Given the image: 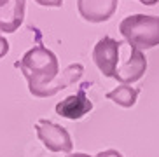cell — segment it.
<instances>
[{"mask_svg": "<svg viewBox=\"0 0 159 157\" xmlns=\"http://www.w3.org/2000/svg\"><path fill=\"white\" fill-rule=\"evenodd\" d=\"M96 157H122V154L119 152V150H114V148H110V150H103V152L96 154Z\"/></svg>", "mask_w": 159, "mask_h": 157, "instance_id": "obj_12", "label": "cell"}, {"mask_svg": "<svg viewBox=\"0 0 159 157\" xmlns=\"http://www.w3.org/2000/svg\"><path fill=\"white\" fill-rule=\"evenodd\" d=\"M7 52H9V42H7L4 37H2V35H0V60H2Z\"/></svg>", "mask_w": 159, "mask_h": 157, "instance_id": "obj_13", "label": "cell"}, {"mask_svg": "<svg viewBox=\"0 0 159 157\" xmlns=\"http://www.w3.org/2000/svg\"><path fill=\"white\" fill-rule=\"evenodd\" d=\"M88 84H84V87ZM84 87L80 89L79 92L75 94H70L66 96L65 100H61L60 103L56 105V114L60 117H65V119H70V120H79L89 114L93 110V101L86 96Z\"/></svg>", "mask_w": 159, "mask_h": 157, "instance_id": "obj_8", "label": "cell"}, {"mask_svg": "<svg viewBox=\"0 0 159 157\" xmlns=\"http://www.w3.org/2000/svg\"><path fill=\"white\" fill-rule=\"evenodd\" d=\"M82 75H84V66L80 65V63H72V65H68L63 72H60L51 82L44 84L40 87L32 89L30 92L37 98L54 96L58 91L68 87V86H72V84H75V82H79L80 78H82Z\"/></svg>", "mask_w": 159, "mask_h": 157, "instance_id": "obj_5", "label": "cell"}, {"mask_svg": "<svg viewBox=\"0 0 159 157\" xmlns=\"http://www.w3.org/2000/svg\"><path fill=\"white\" fill-rule=\"evenodd\" d=\"M140 4H143V5H156L159 2V0H138Z\"/></svg>", "mask_w": 159, "mask_h": 157, "instance_id": "obj_14", "label": "cell"}, {"mask_svg": "<svg viewBox=\"0 0 159 157\" xmlns=\"http://www.w3.org/2000/svg\"><path fill=\"white\" fill-rule=\"evenodd\" d=\"M124 42H119L112 37H103L96 42L93 49V61L102 72L103 77H116L117 63H119V52Z\"/></svg>", "mask_w": 159, "mask_h": 157, "instance_id": "obj_4", "label": "cell"}, {"mask_svg": "<svg viewBox=\"0 0 159 157\" xmlns=\"http://www.w3.org/2000/svg\"><path fill=\"white\" fill-rule=\"evenodd\" d=\"M19 68L28 80V91L51 82L60 74V63L52 51L44 46H37L25 52L19 61Z\"/></svg>", "mask_w": 159, "mask_h": 157, "instance_id": "obj_1", "label": "cell"}, {"mask_svg": "<svg viewBox=\"0 0 159 157\" xmlns=\"http://www.w3.org/2000/svg\"><path fill=\"white\" fill-rule=\"evenodd\" d=\"M145 72H147V58H145V54L138 49H135V47H131L128 60L121 66H117L114 78L117 82L124 84V86H131L136 80H140L145 75Z\"/></svg>", "mask_w": 159, "mask_h": 157, "instance_id": "obj_6", "label": "cell"}, {"mask_svg": "<svg viewBox=\"0 0 159 157\" xmlns=\"http://www.w3.org/2000/svg\"><path fill=\"white\" fill-rule=\"evenodd\" d=\"M119 0H77L80 18L89 23L108 21L117 11Z\"/></svg>", "mask_w": 159, "mask_h": 157, "instance_id": "obj_7", "label": "cell"}, {"mask_svg": "<svg viewBox=\"0 0 159 157\" xmlns=\"http://www.w3.org/2000/svg\"><path fill=\"white\" fill-rule=\"evenodd\" d=\"M35 131H37L39 140L42 141V145L51 150V152H65L70 154L72 152V138L68 131L60 124H54L47 119H40L35 124Z\"/></svg>", "mask_w": 159, "mask_h": 157, "instance_id": "obj_3", "label": "cell"}, {"mask_svg": "<svg viewBox=\"0 0 159 157\" xmlns=\"http://www.w3.org/2000/svg\"><path fill=\"white\" fill-rule=\"evenodd\" d=\"M138 94H140V89L121 84V86H117L116 89L108 91L105 96H107V100L114 101L116 105L124 106V108H131V106H135L136 100H138Z\"/></svg>", "mask_w": 159, "mask_h": 157, "instance_id": "obj_10", "label": "cell"}, {"mask_svg": "<svg viewBox=\"0 0 159 157\" xmlns=\"http://www.w3.org/2000/svg\"><path fill=\"white\" fill-rule=\"evenodd\" d=\"M66 157H91V155H88V154H82V152H75V154H70V155H66Z\"/></svg>", "mask_w": 159, "mask_h": 157, "instance_id": "obj_15", "label": "cell"}, {"mask_svg": "<svg viewBox=\"0 0 159 157\" xmlns=\"http://www.w3.org/2000/svg\"><path fill=\"white\" fill-rule=\"evenodd\" d=\"M119 32L129 47L147 51L159 46V16L133 14L126 16L119 25Z\"/></svg>", "mask_w": 159, "mask_h": 157, "instance_id": "obj_2", "label": "cell"}, {"mask_svg": "<svg viewBox=\"0 0 159 157\" xmlns=\"http://www.w3.org/2000/svg\"><path fill=\"white\" fill-rule=\"evenodd\" d=\"M26 0H0V33H14L25 21Z\"/></svg>", "mask_w": 159, "mask_h": 157, "instance_id": "obj_9", "label": "cell"}, {"mask_svg": "<svg viewBox=\"0 0 159 157\" xmlns=\"http://www.w3.org/2000/svg\"><path fill=\"white\" fill-rule=\"evenodd\" d=\"M35 2L44 7H61L63 5V0H35Z\"/></svg>", "mask_w": 159, "mask_h": 157, "instance_id": "obj_11", "label": "cell"}]
</instances>
